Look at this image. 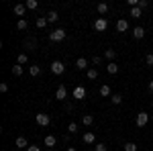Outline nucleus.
I'll return each mask as SVG.
<instances>
[{"instance_id":"obj_39","label":"nucleus","mask_w":153,"mask_h":151,"mask_svg":"<svg viewBox=\"0 0 153 151\" xmlns=\"http://www.w3.org/2000/svg\"><path fill=\"white\" fill-rule=\"evenodd\" d=\"M147 88H149V92H153V80L149 82V86H147Z\"/></svg>"},{"instance_id":"obj_22","label":"nucleus","mask_w":153,"mask_h":151,"mask_svg":"<svg viewBox=\"0 0 153 151\" xmlns=\"http://www.w3.org/2000/svg\"><path fill=\"white\" fill-rule=\"evenodd\" d=\"M104 57L108 59V61H112V59L117 57V51H114V49H106V51H104Z\"/></svg>"},{"instance_id":"obj_30","label":"nucleus","mask_w":153,"mask_h":151,"mask_svg":"<svg viewBox=\"0 0 153 151\" xmlns=\"http://www.w3.org/2000/svg\"><path fill=\"white\" fill-rule=\"evenodd\" d=\"M68 133H71V135L78 133V125H76V123H70V125H68Z\"/></svg>"},{"instance_id":"obj_3","label":"nucleus","mask_w":153,"mask_h":151,"mask_svg":"<svg viewBox=\"0 0 153 151\" xmlns=\"http://www.w3.org/2000/svg\"><path fill=\"white\" fill-rule=\"evenodd\" d=\"M108 29V21H106L104 16H98L94 21V31H98V33H102V31H106Z\"/></svg>"},{"instance_id":"obj_1","label":"nucleus","mask_w":153,"mask_h":151,"mask_svg":"<svg viewBox=\"0 0 153 151\" xmlns=\"http://www.w3.org/2000/svg\"><path fill=\"white\" fill-rule=\"evenodd\" d=\"M65 35H68V33H65L63 29H55V31H51V33H49V41L59 43V41H63V39H65Z\"/></svg>"},{"instance_id":"obj_29","label":"nucleus","mask_w":153,"mask_h":151,"mask_svg":"<svg viewBox=\"0 0 153 151\" xmlns=\"http://www.w3.org/2000/svg\"><path fill=\"white\" fill-rule=\"evenodd\" d=\"M110 102H112V104H120V102H123V96H120V94H112V96H110Z\"/></svg>"},{"instance_id":"obj_20","label":"nucleus","mask_w":153,"mask_h":151,"mask_svg":"<svg viewBox=\"0 0 153 151\" xmlns=\"http://www.w3.org/2000/svg\"><path fill=\"white\" fill-rule=\"evenodd\" d=\"M100 96H104V98H108V96H112V94H110V86H100Z\"/></svg>"},{"instance_id":"obj_32","label":"nucleus","mask_w":153,"mask_h":151,"mask_svg":"<svg viewBox=\"0 0 153 151\" xmlns=\"http://www.w3.org/2000/svg\"><path fill=\"white\" fill-rule=\"evenodd\" d=\"M145 65H153V53H147L145 55Z\"/></svg>"},{"instance_id":"obj_27","label":"nucleus","mask_w":153,"mask_h":151,"mask_svg":"<svg viewBox=\"0 0 153 151\" xmlns=\"http://www.w3.org/2000/svg\"><path fill=\"white\" fill-rule=\"evenodd\" d=\"M27 61H29V55H27V53H21V55L16 57V63H19V65H25Z\"/></svg>"},{"instance_id":"obj_8","label":"nucleus","mask_w":153,"mask_h":151,"mask_svg":"<svg viewBox=\"0 0 153 151\" xmlns=\"http://www.w3.org/2000/svg\"><path fill=\"white\" fill-rule=\"evenodd\" d=\"M117 31H118V33L129 31V21H127V19H118V21H117Z\"/></svg>"},{"instance_id":"obj_15","label":"nucleus","mask_w":153,"mask_h":151,"mask_svg":"<svg viewBox=\"0 0 153 151\" xmlns=\"http://www.w3.org/2000/svg\"><path fill=\"white\" fill-rule=\"evenodd\" d=\"M12 10H14V14H16V16H23L25 12H27V6H25V4H16Z\"/></svg>"},{"instance_id":"obj_9","label":"nucleus","mask_w":153,"mask_h":151,"mask_svg":"<svg viewBox=\"0 0 153 151\" xmlns=\"http://www.w3.org/2000/svg\"><path fill=\"white\" fill-rule=\"evenodd\" d=\"M84 143H86V145H94L96 143V135L94 133H92V131H88V133H84Z\"/></svg>"},{"instance_id":"obj_41","label":"nucleus","mask_w":153,"mask_h":151,"mask_svg":"<svg viewBox=\"0 0 153 151\" xmlns=\"http://www.w3.org/2000/svg\"><path fill=\"white\" fill-rule=\"evenodd\" d=\"M151 123H153V115H151Z\"/></svg>"},{"instance_id":"obj_26","label":"nucleus","mask_w":153,"mask_h":151,"mask_svg":"<svg viewBox=\"0 0 153 151\" xmlns=\"http://www.w3.org/2000/svg\"><path fill=\"white\" fill-rule=\"evenodd\" d=\"M16 29H19V31H27V29H29V23H27L25 19H21V21L16 23Z\"/></svg>"},{"instance_id":"obj_18","label":"nucleus","mask_w":153,"mask_h":151,"mask_svg":"<svg viewBox=\"0 0 153 151\" xmlns=\"http://www.w3.org/2000/svg\"><path fill=\"white\" fill-rule=\"evenodd\" d=\"M55 143H57V139L53 135H47L45 137V147H55Z\"/></svg>"},{"instance_id":"obj_28","label":"nucleus","mask_w":153,"mask_h":151,"mask_svg":"<svg viewBox=\"0 0 153 151\" xmlns=\"http://www.w3.org/2000/svg\"><path fill=\"white\" fill-rule=\"evenodd\" d=\"M86 76H88L90 80H96V78H98V70H96V68H92V70L86 71Z\"/></svg>"},{"instance_id":"obj_16","label":"nucleus","mask_w":153,"mask_h":151,"mask_svg":"<svg viewBox=\"0 0 153 151\" xmlns=\"http://www.w3.org/2000/svg\"><path fill=\"white\" fill-rule=\"evenodd\" d=\"M25 6H27V10H37V8H39V2H37V0H27Z\"/></svg>"},{"instance_id":"obj_24","label":"nucleus","mask_w":153,"mask_h":151,"mask_svg":"<svg viewBox=\"0 0 153 151\" xmlns=\"http://www.w3.org/2000/svg\"><path fill=\"white\" fill-rule=\"evenodd\" d=\"M96 10H98V14H106V12H108V4H104V2H100V4L96 6Z\"/></svg>"},{"instance_id":"obj_33","label":"nucleus","mask_w":153,"mask_h":151,"mask_svg":"<svg viewBox=\"0 0 153 151\" xmlns=\"http://www.w3.org/2000/svg\"><path fill=\"white\" fill-rule=\"evenodd\" d=\"M94 151H106V145H104V143H96Z\"/></svg>"},{"instance_id":"obj_36","label":"nucleus","mask_w":153,"mask_h":151,"mask_svg":"<svg viewBox=\"0 0 153 151\" xmlns=\"http://www.w3.org/2000/svg\"><path fill=\"white\" fill-rule=\"evenodd\" d=\"M0 92H2V94L8 92V84H6V82H2V84H0Z\"/></svg>"},{"instance_id":"obj_17","label":"nucleus","mask_w":153,"mask_h":151,"mask_svg":"<svg viewBox=\"0 0 153 151\" xmlns=\"http://www.w3.org/2000/svg\"><path fill=\"white\" fill-rule=\"evenodd\" d=\"M47 21H49V23H57V21H59V14L55 10H49L47 12Z\"/></svg>"},{"instance_id":"obj_35","label":"nucleus","mask_w":153,"mask_h":151,"mask_svg":"<svg viewBox=\"0 0 153 151\" xmlns=\"http://www.w3.org/2000/svg\"><path fill=\"white\" fill-rule=\"evenodd\" d=\"M92 63H94V65H100V63H102V57H100V55H94V57H92Z\"/></svg>"},{"instance_id":"obj_40","label":"nucleus","mask_w":153,"mask_h":151,"mask_svg":"<svg viewBox=\"0 0 153 151\" xmlns=\"http://www.w3.org/2000/svg\"><path fill=\"white\" fill-rule=\"evenodd\" d=\"M65 151H78V149H76V147H68Z\"/></svg>"},{"instance_id":"obj_19","label":"nucleus","mask_w":153,"mask_h":151,"mask_svg":"<svg viewBox=\"0 0 153 151\" xmlns=\"http://www.w3.org/2000/svg\"><path fill=\"white\" fill-rule=\"evenodd\" d=\"M133 19H141V14H143V10L139 8V6H135V8H131V12H129Z\"/></svg>"},{"instance_id":"obj_4","label":"nucleus","mask_w":153,"mask_h":151,"mask_svg":"<svg viewBox=\"0 0 153 151\" xmlns=\"http://www.w3.org/2000/svg\"><path fill=\"white\" fill-rule=\"evenodd\" d=\"M149 121H151V115H147V112L143 110V112H139V115H137V121H135V123H137V127L143 129L147 123H149Z\"/></svg>"},{"instance_id":"obj_5","label":"nucleus","mask_w":153,"mask_h":151,"mask_svg":"<svg viewBox=\"0 0 153 151\" xmlns=\"http://www.w3.org/2000/svg\"><path fill=\"white\" fill-rule=\"evenodd\" d=\"M49 70H51V74H55V76H61V74L65 71V65H63L61 61H53V63L49 65Z\"/></svg>"},{"instance_id":"obj_34","label":"nucleus","mask_w":153,"mask_h":151,"mask_svg":"<svg viewBox=\"0 0 153 151\" xmlns=\"http://www.w3.org/2000/svg\"><path fill=\"white\" fill-rule=\"evenodd\" d=\"M137 6H139V8H147V6H149V2H147V0H139V2H137Z\"/></svg>"},{"instance_id":"obj_23","label":"nucleus","mask_w":153,"mask_h":151,"mask_svg":"<svg viewBox=\"0 0 153 151\" xmlns=\"http://www.w3.org/2000/svg\"><path fill=\"white\" fill-rule=\"evenodd\" d=\"M82 123L86 125V127H90V125L94 123V116H92V115H84L82 116Z\"/></svg>"},{"instance_id":"obj_14","label":"nucleus","mask_w":153,"mask_h":151,"mask_svg":"<svg viewBox=\"0 0 153 151\" xmlns=\"http://www.w3.org/2000/svg\"><path fill=\"white\" fill-rule=\"evenodd\" d=\"M35 25H37V27H39V29H45V27H47V25H49L47 16H39V19H37V21H35Z\"/></svg>"},{"instance_id":"obj_10","label":"nucleus","mask_w":153,"mask_h":151,"mask_svg":"<svg viewBox=\"0 0 153 151\" xmlns=\"http://www.w3.org/2000/svg\"><path fill=\"white\" fill-rule=\"evenodd\" d=\"M76 70H88V59L78 57L76 59Z\"/></svg>"},{"instance_id":"obj_6","label":"nucleus","mask_w":153,"mask_h":151,"mask_svg":"<svg viewBox=\"0 0 153 151\" xmlns=\"http://www.w3.org/2000/svg\"><path fill=\"white\" fill-rule=\"evenodd\" d=\"M55 98H57L59 102H63V100L68 98V88H65V86H59L57 90H55Z\"/></svg>"},{"instance_id":"obj_2","label":"nucleus","mask_w":153,"mask_h":151,"mask_svg":"<svg viewBox=\"0 0 153 151\" xmlns=\"http://www.w3.org/2000/svg\"><path fill=\"white\" fill-rule=\"evenodd\" d=\"M35 121L39 127H49L51 125V116L45 115V112H39V115H35Z\"/></svg>"},{"instance_id":"obj_38","label":"nucleus","mask_w":153,"mask_h":151,"mask_svg":"<svg viewBox=\"0 0 153 151\" xmlns=\"http://www.w3.org/2000/svg\"><path fill=\"white\" fill-rule=\"evenodd\" d=\"M27 151H41V147H37V145H29Z\"/></svg>"},{"instance_id":"obj_37","label":"nucleus","mask_w":153,"mask_h":151,"mask_svg":"<svg viewBox=\"0 0 153 151\" xmlns=\"http://www.w3.org/2000/svg\"><path fill=\"white\" fill-rule=\"evenodd\" d=\"M25 45L29 47V49H35V41H33V39H31V41H25Z\"/></svg>"},{"instance_id":"obj_13","label":"nucleus","mask_w":153,"mask_h":151,"mask_svg":"<svg viewBox=\"0 0 153 151\" xmlns=\"http://www.w3.org/2000/svg\"><path fill=\"white\" fill-rule=\"evenodd\" d=\"M106 71H108L110 76H114V74L118 71V65L114 63V61H108V65H106Z\"/></svg>"},{"instance_id":"obj_25","label":"nucleus","mask_w":153,"mask_h":151,"mask_svg":"<svg viewBox=\"0 0 153 151\" xmlns=\"http://www.w3.org/2000/svg\"><path fill=\"white\" fill-rule=\"evenodd\" d=\"M14 145H16V147H29V143H27V139H25V137H16Z\"/></svg>"},{"instance_id":"obj_12","label":"nucleus","mask_w":153,"mask_h":151,"mask_svg":"<svg viewBox=\"0 0 153 151\" xmlns=\"http://www.w3.org/2000/svg\"><path fill=\"white\" fill-rule=\"evenodd\" d=\"M133 37H135V39H143V37H145V29H143V27H135V29H133Z\"/></svg>"},{"instance_id":"obj_7","label":"nucleus","mask_w":153,"mask_h":151,"mask_svg":"<svg viewBox=\"0 0 153 151\" xmlns=\"http://www.w3.org/2000/svg\"><path fill=\"white\" fill-rule=\"evenodd\" d=\"M74 98H76V100H84V98H86V88H84V86H76V88H74Z\"/></svg>"},{"instance_id":"obj_31","label":"nucleus","mask_w":153,"mask_h":151,"mask_svg":"<svg viewBox=\"0 0 153 151\" xmlns=\"http://www.w3.org/2000/svg\"><path fill=\"white\" fill-rule=\"evenodd\" d=\"M125 151H137V145H135V143H125Z\"/></svg>"},{"instance_id":"obj_11","label":"nucleus","mask_w":153,"mask_h":151,"mask_svg":"<svg viewBox=\"0 0 153 151\" xmlns=\"http://www.w3.org/2000/svg\"><path fill=\"white\" fill-rule=\"evenodd\" d=\"M29 76H31V78L41 76V65H29Z\"/></svg>"},{"instance_id":"obj_21","label":"nucleus","mask_w":153,"mask_h":151,"mask_svg":"<svg viewBox=\"0 0 153 151\" xmlns=\"http://www.w3.org/2000/svg\"><path fill=\"white\" fill-rule=\"evenodd\" d=\"M12 76L21 78V76H23V65H19V63H16V65H12Z\"/></svg>"}]
</instances>
